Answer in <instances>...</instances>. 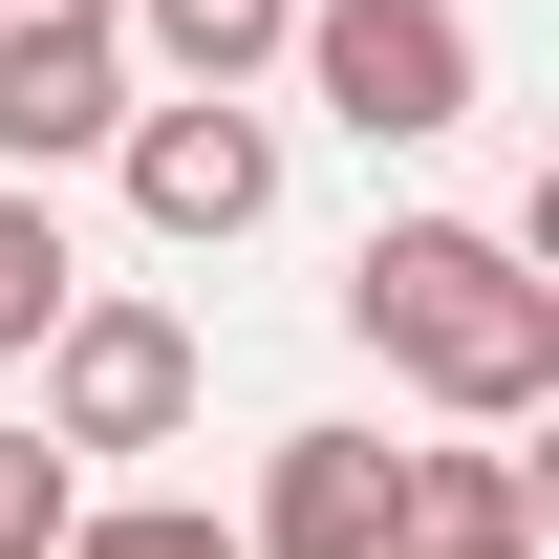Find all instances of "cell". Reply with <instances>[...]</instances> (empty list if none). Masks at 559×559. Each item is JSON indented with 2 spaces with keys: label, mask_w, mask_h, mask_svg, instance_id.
Here are the masks:
<instances>
[{
  "label": "cell",
  "mask_w": 559,
  "mask_h": 559,
  "mask_svg": "<svg viewBox=\"0 0 559 559\" xmlns=\"http://www.w3.org/2000/svg\"><path fill=\"white\" fill-rule=\"evenodd\" d=\"M345 323L409 366L452 430L559 409V280H538V237H474V215H388V237L345 259Z\"/></svg>",
  "instance_id": "6da1fadb"
},
{
  "label": "cell",
  "mask_w": 559,
  "mask_h": 559,
  "mask_svg": "<svg viewBox=\"0 0 559 559\" xmlns=\"http://www.w3.org/2000/svg\"><path fill=\"white\" fill-rule=\"evenodd\" d=\"M280 66L323 86V130H366V151L474 130V22H452V0H301V44H280Z\"/></svg>",
  "instance_id": "7a4b0ae2"
},
{
  "label": "cell",
  "mask_w": 559,
  "mask_h": 559,
  "mask_svg": "<svg viewBox=\"0 0 559 559\" xmlns=\"http://www.w3.org/2000/svg\"><path fill=\"white\" fill-rule=\"evenodd\" d=\"M173 430H194V323H173V301H66V323H44V452H173Z\"/></svg>",
  "instance_id": "3957f363"
},
{
  "label": "cell",
  "mask_w": 559,
  "mask_h": 559,
  "mask_svg": "<svg viewBox=\"0 0 559 559\" xmlns=\"http://www.w3.org/2000/svg\"><path fill=\"white\" fill-rule=\"evenodd\" d=\"M388 516H409V452H388V430H280L237 559H388Z\"/></svg>",
  "instance_id": "277c9868"
},
{
  "label": "cell",
  "mask_w": 559,
  "mask_h": 559,
  "mask_svg": "<svg viewBox=\"0 0 559 559\" xmlns=\"http://www.w3.org/2000/svg\"><path fill=\"white\" fill-rule=\"evenodd\" d=\"M108 151H130V215H151V237H259V215H280V130H259V108H130Z\"/></svg>",
  "instance_id": "5b68a950"
},
{
  "label": "cell",
  "mask_w": 559,
  "mask_h": 559,
  "mask_svg": "<svg viewBox=\"0 0 559 559\" xmlns=\"http://www.w3.org/2000/svg\"><path fill=\"white\" fill-rule=\"evenodd\" d=\"M130 130V44H22L0 66V194H44L66 151H108Z\"/></svg>",
  "instance_id": "8992f818"
},
{
  "label": "cell",
  "mask_w": 559,
  "mask_h": 559,
  "mask_svg": "<svg viewBox=\"0 0 559 559\" xmlns=\"http://www.w3.org/2000/svg\"><path fill=\"white\" fill-rule=\"evenodd\" d=\"M388 559H538V474H516V452H409Z\"/></svg>",
  "instance_id": "52a82bcc"
},
{
  "label": "cell",
  "mask_w": 559,
  "mask_h": 559,
  "mask_svg": "<svg viewBox=\"0 0 559 559\" xmlns=\"http://www.w3.org/2000/svg\"><path fill=\"white\" fill-rule=\"evenodd\" d=\"M130 44L173 66V108H237V86L301 44V0H130Z\"/></svg>",
  "instance_id": "ba28073f"
},
{
  "label": "cell",
  "mask_w": 559,
  "mask_h": 559,
  "mask_svg": "<svg viewBox=\"0 0 559 559\" xmlns=\"http://www.w3.org/2000/svg\"><path fill=\"white\" fill-rule=\"evenodd\" d=\"M66 301H86V259H66V215H44V194H0V366L44 345Z\"/></svg>",
  "instance_id": "9c48e42d"
},
{
  "label": "cell",
  "mask_w": 559,
  "mask_h": 559,
  "mask_svg": "<svg viewBox=\"0 0 559 559\" xmlns=\"http://www.w3.org/2000/svg\"><path fill=\"white\" fill-rule=\"evenodd\" d=\"M66 559H237V516H194V495H86Z\"/></svg>",
  "instance_id": "30bf717a"
},
{
  "label": "cell",
  "mask_w": 559,
  "mask_h": 559,
  "mask_svg": "<svg viewBox=\"0 0 559 559\" xmlns=\"http://www.w3.org/2000/svg\"><path fill=\"white\" fill-rule=\"evenodd\" d=\"M66 516H86V474L44 430H0V559H66Z\"/></svg>",
  "instance_id": "8fae6325"
},
{
  "label": "cell",
  "mask_w": 559,
  "mask_h": 559,
  "mask_svg": "<svg viewBox=\"0 0 559 559\" xmlns=\"http://www.w3.org/2000/svg\"><path fill=\"white\" fill-rule=\"evenodd\" d=\"M22 44H130V0H0V66Z\"/></svg>",
  "instance_id": "7c38bea8"
}]
</instances>
